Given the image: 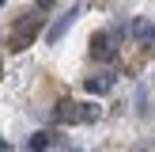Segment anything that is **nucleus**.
<instances>
[{
	"instance_id": "1",
	"label": "nucleus",
	"mask_w": 155,
	"mask_h": 152,
	"mask_svg": "<svg viewBox=\"0 0 155 152\" xmlns=\"http://www.w3.org/2000/svg\"><path fill=\"white\" fill-rule=\"evenodd\" d=\"M38 30H42V12H27L15 23V30H12V50H27L38 38Z\"/></svg>"
},
{
	"instance_id": "2",
	"label": "nucleus",
	"mask_w": 155,
	"mask_h": 152,
	"mask_svg": "<svg viewBox=\"0 0 155 152\" xmlns=\"http://www.w3.org/2000/svg\"><path fill=\"white\" fill-rule=\"evenodd\" d=\"M98 106L95 103H61L57 106V122H98Z\"/></svg>"
},
{
	"instance_id": "3",
	"label": "nucleus",
	"mask_w": 155,
	"mask_h": 152,
	"mask_svg": "<svg viewBox=\"0 0 155 152\" xmlns=\"http://www.w3.org/2000/svg\"><path fill=\"white\" fill-rule=\"evenodd\" d=\"M76 15H80V4H76V8H68L64 15H57V19H53V27L45 30V42H49V46H57L61 38H64V30L76 23Z\"/></svg>"
},
{
	"instance_id": "4",
	"label": "nucleus",
	"mask_w": 155,
	"mask_h": 152,
	"mask_svg": "<svg viewBox=\"0 0 155 152\" xmlns=\"http://www.w3.org/2000/svg\"><path fill=\"white\" fill-rule=\"evenodd\" d=\"M91 53H95L98 61H114L117 46H114V34H110V30H98V34L91 38Z\"/></svg>"
},
{
	"instance_id": "5",
	"label": "nucleus",
	"mask_w": 155,
	"mask_h": 152,
	"mask_svg": "<svg viewBox=\"0 0 155 152\" xmlns=\"http://www.w3.org/2000/svg\"><path fill=\"white\" fill-rule=\"evenodd\" d=\"M83 88H87L91 95H106V91H114V76H87Z\"/></svg>"
},
{
	"instance_id": "6",
	"label": "nucleus",
	"mask_w": 155,
	"mask_h": 152,
	"mask_svg": "<svg viewBox=\"0 0 155 152\" xmlns=\"http://www.w3.org/2000/svg\"><path fill=\"white\" fill-rule=\"evenodd\" d=\"M133 38H140V42H155V23H151V19H133Z\"/></svg>"
},
{
	"instance_id": "7",
	"label": "nucleus",
	"mask_w": 155,
	"mask_h": 152,
	"mask_svg": "<svg viewBox=\"0 0 155 152\" xmlns=\"http://www.w3.org/2000/svg\"><path fill=\"white\" fill-rule=\"evenodd\" d=\"M45 148H49V133H34L27 141V152H45Z\"/></svg>"
},
{
	"instance_id": "8",
	"label": "nucleus",
	"mask_w": 155,
	"mask_h": 152,
	"mask_svg": "<svg viewBox=\"0 0 155 152\" xmlns=\"http://www.w3.org/2000/svg\"><path fill=\"white\" fill-rule=\"evenodd\" d=\"M0 152H12V144H8V141H4V137H0Z\"/></svg>"
},
{
	"instance_id": "9",
	"label": "nucleus",
	"mask_w": 155,
	"mask_h": 152,
	"mask_svg": "<svg viewBox=\"0 0 155 152\" xmlns=\"http://www.w3.org/2000/svg\"><path fill=\"white\" fill-rule=\"evenodd\" d=\"M0 8H4V0H0Z\"/></svg>"
},
{
	"instance_id": "10",
	"label": "nucleus",
	"mask_w": 155,
	"mask_h": 152,
	"mask_svg": "<svg viewBox=\"0 0 155 152\" xmlns=\"http://www.w3.org/2000/svg\"><path fill=\"white\" fill-rule=\"evenodd\" d=\"M0 76H4V72H0Z\"/></svg>"
}]
</instances>
